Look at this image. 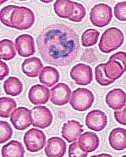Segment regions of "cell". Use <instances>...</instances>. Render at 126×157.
<instances>
[{"label": "cell", "instance_id": "cell-33", "mask_svg": "<svg viewBox=\"0 0 126 157\" xmlns=\"http://www.w3.org/2000/svg\"><path fill=\"white\" fill-rule=\"evenodd\" d=\"M114 15L116 18L121 21H126V2H120L114 6Z\"/></svg>", "mask_w": 126, "mask_h": 157}, {"label": "cell", "instance_id": "cell-28", "mask_svg": "<svg viewBox=\"0 0 126 157\" xmlns=\"http://www.w3.org/2000/svg\"><path fill=\"white\" fill-rule=\"evenodd\" d=\"M95 77H96V81L97 83L101 86H108V85L114 82L113 81L109 79L105 75L103 64H100L95 68Z\"/></svg>", "mask_w": 126, "mask_h": 157}, {"label": "cell", "instance_id": "cell-35", "mask_svg": "<svg viewBox=\"0 0 126 157\" xmlns=\"http://www.w3.org/2000/svg\"><path fill=\"white\" fill-rule=\"evenodd\" d=\"M9 73V66L3 62V60L0 61V80H3L5 77H7Z\"/></svg>", "mask_w": 126, "mask_h": 157}, {"label": "cell", "instance_id": "cell-34", "mask_svg": "<svg viewBox=\"0 0 126 157\" xmlns=\"http://www.w3.org/2000/svg\"><path fill=\"white\" fill-rule=\"evenodd\" d=\"M125 112H126V109H125V105L123 107L122 109L120 110H115L113 114H114V117H115V120L122 125H126V120H125Z\"/></svg>", "mask_w": 126, "mask_h": 157}, {"label": "cell", "instance_id": "cell-5", "mask_svg": "<svg viewBox=\"0 0 126 157\" xmlns=\"http://www.w3.org/2000/svg\"><path fill=\"white\" fill-rule=\"evenodd\" d=\"M70 105L77 111H86L90 109L94 103V95L87 88H79L72 93Z\"/></svg>", "mask_w": 126, "mask_h": 157}, {"label": "cell", "instance_id": "cell-2", "mask_svg": "<svg viewBox=\"0 0 126 157\" xmlns=\"http://www.w3.org/2000/svg\"><path fill=\"white\" fill-rule=\"evenodd\" d=\"M124 40V37L121 30L117 27H110L102 33L98 48L101 52L108 54L121 47Z\"/></svg>", "mask_w": 126, "mask_h": 157}, {"label": "cell", "instance_id": "cell-31", "mask_svg": "<svg viewBox=\"0 0 126 157\" xmlns=\"http://www.w3.org/2000/svg\"><path fill=\"white\" fill-rule=\"evenodd\" d=\"M0 144L7 142L8 140L11 139L13 135V130L10 125L8 123L7 121H0Z\"/></svg>", "mask_w": 126, "mask_h": 157}, {"label": "cell", "instance_id": "cell-4", "mask_svg": "<svg viewBox=\"0 0 126 157\" xmlns=\"http://www.w3.org/2000/svg\"><path fill=\"white\" fill-rule=\"evenodd\" d=\"M35 19V15L31 9L16 6L11 15V27L20 31L29 29L34 25Z\"/></svg>", "mask_w": 126, "mask_h": 157}, {"label": "cell", "instance_id": "cell-26", "mask_svg": "<svg viewBox=\"0 0 126 157\" xmlns=\"http://www.w3.org/2000/svg\"><path fill=\"white\" fill-rule=\"evenodd\" d=\"M16 102L15 99L1 97L0 98V117L2 118H8L16 109Z\"/></svg>", "mask_w": 126, "mask_h": 157}, {"label": "cell", "instance_id": "cell-14", "mask_svg": "<svg viewBox=\"0 0 126 157\" xmlns=\"http://www.w3.org/2000/svg\"><path fill=\"white\" fill-rule=\"evenodd\" d=\"M51 91L46 86L36 84L30 88L28 98L31 104L35 105H45L50 99Z\"/></svg>", "mask_w": 126, "mask_h": 157}, {"label": "cell", "instance_id": "cell-29", "mask_svg": "<svg viewBox=\"0 0 126 157\" xmlns=\"http://www.w3.org/2000/svg\"><path fill=\"white\" fill-rule=\"evenodd\" d=\"M86 15H87V11L82 4L74 2V11L72 15L69 20L73 22H80L86 17Z\"/></svg>", "mask_w": 126, "mask_h": 157}, {"label": "cell", "instance_id": "cell-11", "mask_svg": "<svg viewBox=\"0 0 126 157\" xmlns=\"http://www.w3.org/2000/svg\"><path fill=\"white\" fill-rule=\"evenodd\" d=\"M15 48L21 57H30L35 54V40L29 34H22L15 38Z\"/></svg>", "mask_w": 126, "mask_h": 157}, {"label": "cell", "instance_id": "cell-7", "mask_svg": "<svg viewBox=\"0 0 126 157\" xmlns=\"http://www.w3.org/2000/svg\"><path fill=\"white\" fill-rule=\"evenodd\" d=\"M24 144L30 152H38L43 149L46 144V136L43 131L31 128L24 135Z\"/></svg>", "mask_w": 126, "mask_h": 157}, {"label": "cell", "instance_id": "cell-12", "mask_svg": "<svg viewBox=\"0 0 126 157\" xmlns=\"http://www.w3.org/2000/svg\"><path fill=\"white\" fill-rule=\"evenodd\" d=\"M71 89L67 84L58 83L51 89V102L57 106H63L70 100Z\"/></svg>", "mask_w": 126, "mask_h": 157}, {"label": "cell", "instance_id": "cell-23", "mask_svg": "<svg viewBox=\"0 0 126 157\" xmlns=\"http://www.w3.org/2000/svg\"><path fill=\"white\" fill-rule=\"evenodd\" d=\"M2 156L3 157H24L25 150L24 147L17 140H11L7 144L2 148Z\"/></svg>", "mask_w": 126, "mask_h": 157}, {"label": "cell", "instance_id": "cell-25", "mask_svg": "<svg viewBox=\"0 0 126 157\" xmlns=\"http://www.w3.org/2000/svg\"><path fill=\"white\" fill-rule=\"evenodd\" d=\"M16 56L15 46L9 39H3L0 42V59L10 60Z\"/></svg>", "mask_w": 126, "mask_h": 157}, {"label": "cell", "instance_id": "cell-1", "mask_svg": "<svg viewBox=\"0 0 126 157\" xmlns=\"http://www.w3.org/2000/svg\"><path fill=\"white\" fill-rule=\"evenodd\" d=\"M36 47L45 63L56 66L74 62L80 49L78 35L65 24H52L44 28L36 38Z\"/></svg>", "mask_w": 126, "mask_h": 157}, {"label": "cell", "instance_id": "cell-18", "mask_svg": "<svg viewBox=\"0 0 126 157\" xmlns=\"http://www.w3.org/2000/svg\"><path fill=\"white\" fill-rule=\"evenodd\" d=\"M21 69L23 73L28 77H36L39 76L42 70L43 69V65L40 59L36 57H31L25 59L22 63Z\"/></svg>", "mask_w": 126, "mask_h": 157}, {"label": "cell", "instance_id": "cell-9", "mask_svg": "<svg viewBox=\"0 0 126 157\" xmlns=\"http://www.w3.org/2000/svg\"><path fill=\"white\" fill-rule=\"evenodd\" d=\"M32 125L36 128H47L50 127L54 117L50 110L46 106H35L31 110Z\"/></svg>", "mask_w": 126, "mask_h": 157}, {"label": "cell", "instance_id": "cell-22", "mask_svg": "<svg viewBox=\"0 0 126 157\" xmlns=\"http://www.w3.org/2000/svg\"><path fill=\"white\" fill-rule=\"evenodd\" d=\"M55 14L63 19H69L74 11V2L69 0H57L54 4Z\"/></svg>", "mask_w": 126, "mask_h": 157}, {"label": "cell", "instance_id": "cell-13", "mask_svg": "<svg viewBox=\"0 0 126 157\" xmlns=\"http://www.w3.org/2000/svg\"><path fill=\"white\" fill-rule=\"evenodd\" d=\"M108 124L107 115L99 110H91L86 117V125L88 128L94 131H102Z\"/></svg>", "mask_w": 126, "mask_h": 157}, {"label": "cell", "instance_id": "cell-10", "mask_svg": "<svg viewBox=\"0 0 126 157\" xmlns=\"http://www.w3.org/2000/svg\"><path fill=\"white\" fill-rule=\"evenodd\" d=\"M10 121L15 129L25 130L32 124L31 110L23 106L19 107L11 115Z\"/></svg>", "mask_w": 126, "mask_h": 157}, {"label": "cell", "instance_id": "cell-16", "mask_svg": "<svg viewBox=\"0 0 126 157\" xmlns=\"http://www.w3.org/2000/svg\"><path fill=\"white\" fill-rule=\"evenodd\" d=\"M66 153V143L58 137H53L47 140L45 154L48 157H62Z\"/></svg>", "mask_w": 126, "mask_h": 157}, {"label": "cell", "instance_id": "cell-24", "mask_svg": "<svg viewBox=\"0 0 126 157\" xmlns=\"http://www.w3.org/2000/svg\"><path fill=\"white\" fill-rule=\"evenodd\" d=\"M4 90L7 94L18 96L23 91V83L17 77H9L4 82Z\"/></svg>", "mask_w": 126, "mask_h": 157}, {"label": "cell", "instance_id": "cell-17", "mask_svg": "<svg viewBox=\"0 0 126 157\" xmlns=\"http://www.w3.org/2000/svg\"><path fill=\"white\" fill-rule=\"evenodd\" d=\"M106 103L111 109L118 110L125 105L126 95L121 88H114L106 95Z\"/></svg>", "mask_w": 126, "mask_h": 157}, {"label": "cell", "instance_id": "cell-20", "mask_svg": "<svg viewBox=\"0 0 126 157\" xmlns=\"http://www.w3.org/2000/svg\"><path fill=\"white\" fill-rule=\"evenodd\" d=\"M109 144L115 150H124L126 148V130L117 128L113 129L109 134Z\"/></svg>", "mask_w": 126, "mask_h": 157}, {"label": "cell", "instance_id": "cell-30", "mask_svg": "<svg viewBox=\"0 0 126 157\" xmlns=\"http://www.w3.org/2000/svg\"><path fill=\"white\" fill-rule=\"evenodd\" d=\"M16 8V5H8L5 6L0 12V20L1 22L6 26L11 27V15Z\"/></svg>", "mask_w": 126, "mask_h": 157}, {"label": "cell", "instance_id": "cell-19", "mask_svg": "<svg viewBox=\"0 0 126 157\" xmlns=\"http://www.w3.org/2000/svg\"><path fill=\"white\" fill-rule=\"evenodd\" d=\"M99 142L100 141L97 134L91 132H86L83 133L78 141L80 149L87 153L93 152L97 150L99 146Z\"/></svg>", "mask_w": 126, "mask_h": 157}, {"label": "cell", "instance_id": "cell-3", "mask_svg": "<svg viewBox=\"0 0 126 157\" xmlns=\"http://www.w3.org/2000/svg\"><path fill=\"white\" fill-rule=\"evenodd\" d=\"M126 53L118 52L109 58L106 64H103L105 75L113 82L122 77L125 72Z\"/></svg>", "mask_w": 126, "mask_h": 157}, {"label": "cell", "instance_id": "cell-21", "mask_svg": "<svg viewBox=\"0 0 126 157\" xmlns=\"http://www.w3.org/2000/svg\"><path fill=\"white\" fill-rule=\"evenodd\" d=\"M60 78L59 72L53 66H45L42 70L39 76V81L47 87H53L58 82Z\"/></svg>", "mask_w": 126, "mask_h": 157}, {"label": "cell", "instance_id": "cell-32", "mask_svg": "<svg viewBox=\"0 0 126 157\" xmlns=\"http://www.w3.org/2000/svg\"><path fill=\"white\" fill-rule=\"evenodd\" d=\"M69 157H87V153L83 151L79 145V143L76 142L70 144L69 148Z\"/></svg>", "mask_w": 126, "mask_h": 157}, {"label": "cell", "instance_id": "cell-15", "mask_svg": "<svg viewBox=\"0 0 126 157\" xmlns=\"http://www.w3.org/2000/svg\"><path fill=\"white\" fill-rule=\"evenodd\" d=\"M83 126L76 120H69L63 125L61 134L69 143H72L79 139L83 132Z\"/></svg>", "mask_w": 126, "mask_h": 157}, {"label": "cell", "instance_id": "cell-8", "mask_svg": "<svg viewBox=\"0 0 126 157\" xmlns=\"http://www.w3.org/2000/svg\"><path fill=\"white\" fill-rule=\"evenodd\" d=\"M70 77L77 85L87 86L92 82L93 75L90 66L80 63L73 66L70 71Z\"/></svg>", "mask_w": 126, "mask_h": 157}, {"label": "cell", "instance_id": "cell-6", "mask_svg": "<svg viewBox=\"0 0 126 157\" xmlns=\"http://www.w3.org/2000/svg\"><path fill=\"white\" fill-rule=\"evenodd\" d=\"M113 11L111 6L106 4H96L91 10L90 21L97 27H104L111 22Z\"/></svg>", "mask_w": 126, "mask_h": 157}, {"label": "cell", "instance_id": "cell-27", "mask_svg": "<svg viewBox=\"0 0 126 157\" xmlns=\"http://www.w3.org/2000/svg\"><path fill=\"white\" fill-rule=\"evenodd\" d=\"M100 33L96 29H87L81 37V44L84 47H91L97 44Z\"/></svg>", "mask_w": 126, "mask_h": 157}]
</instances>
